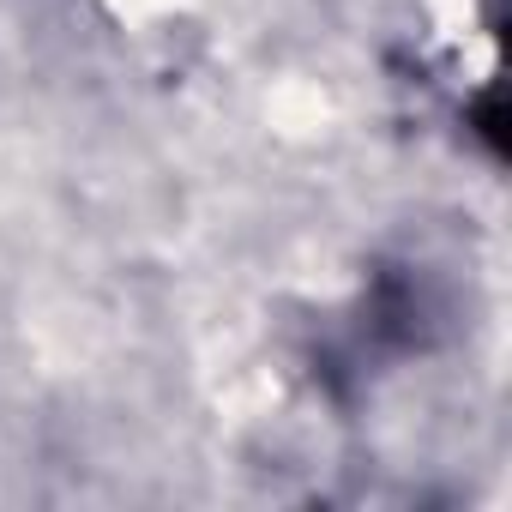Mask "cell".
Listing matches in <instances>:
<instances>
[{
    "label": "cell",
    "instance_id": "6da1fadb",
    "mask_svg": "<svg viewBox=\"0 0 512 512\" xmlns=\"http://www.w3.org/2000/svg\"><path fill=\"white\" fill-rule=\"evenodd\" d=\"M476 127H482V139H488L494 151L506 145V115H500V103H494V97H488V103L476 109Z\"/></svg>",
    "mask_w": 512,
    "mask_h": 512
}]
</instances>
